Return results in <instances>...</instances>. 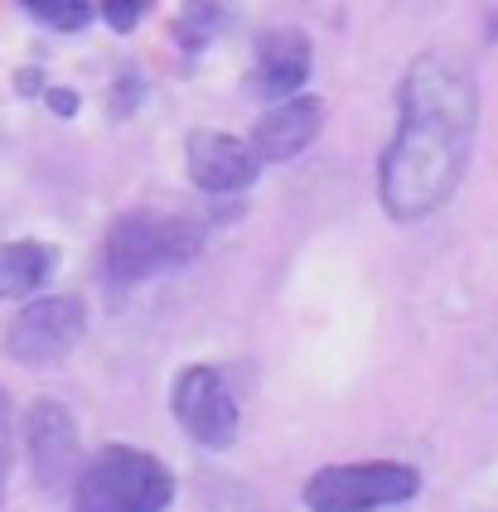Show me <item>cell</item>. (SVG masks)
Instances as JSON below:
<instances>
[{
  "label": "cell",
  "mask_w": 498,
  "mask_h": 512,
  "mask_svg": "<svg viewBox=\"0 0 498 512\" xmlns=\"http://www.w3.org/2000/svg\"><path fill=\"white\" fill-rule=\"evenodd\" d=\"M397 136L382 155V208L397 223L431 218L465 179L479 92L465 63L421 54L397 92Z\"/></svg>",
  "instance_id": "cell-1"
},
{
  "label": "cell",
  "mask_w": 498,
  "mask_h": 512,
  "mask_svg": "<svg viewBox=\"0 0 498 512\" xmlns=\"http://www.w3.org/2000/svg\"><path fill=\"white\" fill-rule=\"evenodd\" d=\"M204 223L189 213H126L112 223L107 242H102V271L112 285H136L150 281L160 271L189 266L204 252Z\"/></svg>",
  "instance_id": "cell-2"
},
{
  "label": "cell",
  "mask_w": 498,
  "mask_h": 512,
  "mask_svg": "<svg viewBox=\"0 0 498 512\" xmlns=\"http://www.w3.org/2000/svg\"><path fill=\"white\" fill-rule=\"evenodd\" d=\"M170 503L175 474L131 445H107L73 479V512H165Z\"/></svg>",
  "instance_id": "cell-3"
},
{
  "label": "cell",
  "mask_w": 498,
  "mask_h": 512,
  "mask_svg": "<svg viewBox=\"0 0 498 512\" xmlns=\"http://www.w3.org/2000/svg\"><path fill=\"white\" fill-rule=\"evenodd\" d=\"M421 474L411 464L397 459H368V464H334L320 469L310 484H305V508L310 512H378V508H397L416 498Z\"/></svg>",
  "instance_id": "cell-4"
},
{
  "label": "cell",
  "mask_w": 498,
  "mask_h": 512,
  "mask_svg": "<svg viewBox=\"0 0 498 512\" xmlns=\"http://www.w3.org/2000/svg\"><path fill=\"white\" fill-rule=\"evenodd\" d=\"M88 329V310L78 295H49V300H34L10 319V334H5V348L15 363L25 368H49L68 358L78 339Z\"/></svg>",
  "instance_id": "cell-5"
},
{
  "label": "cell",
  "mask_w": 498,
  "mask_h": 512,
  "mask_svg": "<svg viewBox=\"0 0 498 512\" xmlns=\"http://www.w3.org/2000/svg\"><path fill=\"white\" fill-rule=\"evenodd\" d=\"M175 421L184 426V435L204 450H233L237 440V397H233V382L223 368H199L179 372L175 382Z\"/></svg>",
  "instance_id": "cell-6"
},
{
  "label": "cell",
  "mask_w": 498,
  "mask_h": 512,
  "mask_svg": "<svg viewBox=\"0 0 498 512\" xmlns=\"http://www.w3.org/2000/svg\"><path fill=\"white\" fill-rule=\"evenodd\" d=\"M25 440H30V469L39 488H63L73 484V469L83 455V440H78V421L63 401H34L30 416H25Z\"/></svg>",
  "instance_id": "cell-7"
},
{
  "label": "cell",
  "mask_w": 498,
  "mask_h": 512,
  "mask_svg": "<svg viewBox=\"0 0 498 512\" xmlns=\"http://www.w3.org/2000/svg\"><path fill=\"white\" fill-rule=\"evenodd\" d=\"M262 160L252 145L228 136V131H194L189 136V174L204 194H242L257 184Z\"/></svg>",
  "instance_id": "cell-8"
},
{
  "label": "cell",
  "mask_w": 498,
  "mask_h": 512,
  "mask_svg": "<svg viewBox=\"0 0 498 512\" xmlns=\"http://www.w3.org/2000/svg\"><path fill=\"white\" fill-rule=\"evenodd\" d=\"M320 126H324V102L295 92V97H281V102L257 121V131H252L247 145H252L257 160L281 165V160H295L300 150H310L315 136H320Z\"/></svg>",
  "instance_id": "cell-9"
},
{
  "label": "cell",
  "mask_w": 498,
  "mask_h": 512,
  "mask_svg": "<svg viewBox=\"0 0 498 512\" xmlns=\"http://www.w3.org/2000/svg\"><path fill=\"white\" fill-rule=\"evenodd\" d=\"M305 78H310V39L300 29H266L257 39V63L247 73V92L262 102H281V97H295Z\"/></svg>",
  "instance_id": "cell-10"
},
{
  "label": "cell",
  "mask_w": 498,
  "mask_h": 512,
  "mask_svg": "<svg viewBox=\"0 0 498 512\" xmlns=\"http://www.w3.org/2000/svg\"><path fill=\"white\" fill-rule=\"evenodd\" d=\"M59 252L49 242H0V300H20L54 276Z\"/></svg>",
  "instance_id": "cell-11"
},
{
  "label": "cell",
  "mask_w": 498,
  "mask_h": 512,
  "mask_svg": "<svg viewBox=\"0 0 498 512\" xmlns=\"http://www.w3.org/2000/svg\"><path fill=\"white\" fill-rule=\"evenodd\" d=\"M223 29H228V5L223 0H184V10L175 20V39L184 54H204Z\"/></svg>",
  "instance_id": "cell-12"
},
{
  "label": "cell",
  "mask_w": 498,
  "mask_h": 512,
  "mask_svg": "<svg viewBox=\"0 0 498 512\" xmlns=\"http://www.w3.org/2000/svg\"><path fill=\"white\" fill-rule=\"evenodd\" d=\"M20 5L49 29H83L92 20V0H20Z\"/></svg>",
  "instance_id": "cell-13"
},
{
  "label": "cell",
  "mask_w": 498,
  "mask_h": 512,
  "mask_svg": "<svg viewBox=\"0 0 498 512\" xmlns=\"http://www.w3.org/2000/svg\"><path fill=\"white\" fill-rule=\"evenodd\" d=\"M150 10V0H102V15H107V25L126 34V29H136V20Z\"/></svg>",
  "instance_id": "cell-14"
},
{
  "label": "cell",
  "mask_w": 498,
  "mask_h": 512,
  "mask_svg": "<svg viewBox=\"0 0 498 512\" xmlns=\"http://www.w3.org/2000/svg\"><path fill=\"white\" fill-rule=\"evenodd\" d=\"M10 459H15V411H10V397L0 392V488L10 474Z\"/></svg>",
  "instance_id": "cell-15"
},
{
  "label": "cell",
  "mask_w": 498,
  "mask_h": 512,
  "mask_svg": "<svg viewBox=\"0 0 498 512\" xmlns=\"http://www.w3.org/2000/svg\"><path fill=\"white\" fill-rule=\"evenodd\" d=\"M49 107H54L59 116H73V112H78V97H73V92H59V87H54V92H49Z\"/></svg>",
  "instance_id": "cell-16"
}]
</instances>
